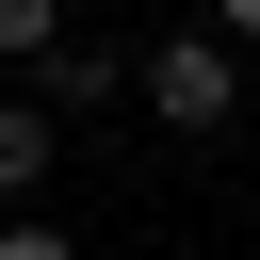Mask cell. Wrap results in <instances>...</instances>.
Wrapping results in <instances>:
<instances>
[{
    "label": "cell",
    "mask_w": 260,
    "mask_h": 260,
    "mask_svg": "<svg viewBox=\"0 0 260 260\" xmlns=\"http://www.w3.org/2000/svg\"><path fill=\"white\" fill-rule=\"evenodd\" d=\"M32 81H49V114H98V98H114V81H146V65H114L98 32H65V49L32 65Z\"/></svg>",
    "instance_id": "3"
},
{
    "label": "cell",
    "mask_w": 260,
    "mask_h": 260,
    "mask_svg": "<svg viewBox=\"0 0 260 260\" xmlns=\"http://www.w3.org/2000/svg\"><path fill=\"white\" fill-rule=\"evenodd\" d=\"M49 162H65L49 98H0V211H32V195H49Z\"/></svg>",
    "instance_id": "2"
},
{
    "label": "cell",
    "mask_w": 260,
    "mask_h": 260,
    "mask_svg": "<svg viewBox=\"0 0 260 260\" xmlns=\"http://www.w3.org/2000/svg\"><path fill=\"white\" fill-rule=\"evenodd\" d=\"M146 114L195 130V146L244 130V32H162V49H146Z\"/></svg>",
    "instance_id": "1"
},
{
    "label": "cell",
    "mask_w": 260,
    "mask_h": 260,
    "mask_svg": "<svg viewBox=\"0 0 260 260\" xmlns=\"http://www.w3.org/2000/svg\"><path fill=\"white\" fill-rule=\"evenodd\" d=\"M65 49V0H0V65H49Z\"/></svg>",
    "instance_id": "4"
},
{
    "label": "cell",
    "mask_w": 260,
    "mask_h": 260,
    "mask_svg": "<svg viewBox=\"0 0 260 260\" xmlns=\"http://www.w3.org/2000/svg\"><path fill=\"white\" fill-rule=\"evenodd\" d=\"M0 260H81V244H65L49 211H0Z\"/></svg>",
    "instance_id": "5"
},
{
    "label": "cell",
    "mask_w": 260,
    "mask_h": 260,
    "mask_svg": "<svg viewBox=\"0 0 260 260\" xmlns=\"http://www.w3.org/2000/svg\"><path fill=\"white\" fill-rule=\"evenodd\" d=\"M211 32H244V49H260V0H211Z\"/></svg>",
    "instance_id": "6"
}]
</instances>
